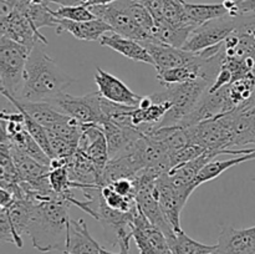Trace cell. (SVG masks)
Listing matches in <instances>:
<instances>
[{"label":"cell","mask_w":255,"mask_h":254,"mask_svg":"<svg viewBox=\"0 0 255 254\" xmlns=\"http://www.w3.org/2000/svg\"><path fill=\"white\" fill-rule=\"evenodd\" d=\"M46 45L36 42L31 49L24 72V84L17 100L52 102L76 80L65 74L47 55Z\"/></svg>","instance_id":"6da1fadb"},{"label":"cell","mask_w":255,"mask_h":254,"mask_svg":"<svg viewBox=\"0 0 255 254\" xmlns=\"http://www.w3.org/2000/svg\"><path fill=\"white\" fill-rule=\"evenodd\" d=\"M70 206L71 204L59 198L34 201L26 234L36 251L41 253L65 251L70 223Z\"/></svg>","instance_id":"7a4b0ae2"},{"label":"cell","mask_w":255,"mask_h":254,"mask_svg":"<svg viewBox=\"0 0 255 254\" xmlns=\"http://www.w3.org/2000/svg\"><path fill=\"white\" fill-rule=\"evenodd\" d=\"M212 85L213 82L209 80L197 79L183 84L168 85L164 91L151 95L154 100H167L172 104L171 110L154 128L181 126L182 121L193 111L199 100L211 89Z\"/></svg>","instance_id":"3957f363"},{"label":"cell","mask_w":255,"mask_h":254,"mask_svg":"<svg viewBox=\"0 0 255 254\" xmlns=\"http://www.w3.org/2000/svg\"><path fill=\"white\" fill-rule=\"evenodd\" d=\"M31 50L0 35V91L19 97L24 84V72Z\"/></svg>","instance_id":"277c9868"},{"label":"cell","mask_w":255,"mask_h":254,"mask_svg":"<svg viewBox=\"0 0 255 254\" xmlns=\"http://www.w3.org/2000/svg\"><path fill=\"white\" fill-rule=\"evenodd\" d=\"M192 143L212 151L233 149V127L229 114L186 127Z\"/></svg>","instance_id":"5b68a950"},{"label":"cell","mask_w":255,"mask_h":254,"mask_svg":"<svg viewBox=\"0 0 255 254\" xmlns=\"http://www.w3.org/2000/svg\"><path fill=\"white\" fill-rule=\"evenodd\" d=\"M0 32L31 50L36 42L47 45V39L31 24L26 15L15 9L6 0H0Z\"/></svg>","instance_id":"8992f818"},{"label":"cell","mask_w":255,"mask_h":254,"mask_svg":"<svg viewBox=\"0 0 255 254\" xmlns=\"http://www.w3.org/2000/svg\"><path fill=\"white\" fill-rule=\"evenodd\" d=\"M241 21L242 15L239 16L227 15L219 19L204 22L193 30L182 49L189 52H199L202 50L224 42L227 37L238 30V27L241 26Z\"/></svg>","instance_id":"52a82bcc"},{"label":"cell","mask_w":255,"mask_h":254,"mask_svg":"<svg viewBox=\"0 0 255 254\" xmlns=\"http://www.w3.org/2000/svg\"><path fill=\"white\" fill-rule=\"evenodd\" d=\"M101 99L102 96L99 91L91 92L85 96H71L64 92L51 104L61 110L65 115L77 120L81 124L101 125L105 120L101 109Z\"/></svg>","instance_id":"ba28073f"},{"label":"cell","mask_w":255,"mask_h":254,"mask_svg":"<svg viewBox=\"0 0 255 254\" xmlns=\"http://www.w3.org/2000/svg\"><path fill=\"white\" fill-rule=\"evenodd\" d=\"M90 9L97 17L105 20L112 27V31L116 34L137 40L139 42L152 40L151 35L144 31L129 15L122 0H115L111 4L92 6Z\"/></svg>","instance_id":"9c48e42d"},{"label":"cell","mask_w":255,"mask_h":254,"mask_svg":"<svg viewBox=\"0 0 255 254\" xmlns=\"http://www.w3.org/2000/svg\"><path fill=\"white\" fill-rule=\"evenodd\" d=\"M131 233L139 254H173L163 232L149 222L138 206L133 211Z\"/></svg>","instance_id":"30bf717a"},{"label":"cell","mask_w":255,"mask_h":254,"mask_svg":"<svg viewBox=\"0 0 255 254\" xmlns=\"http://www.w3.org/2000/svg\"><path fill=\"white\" fill-rule=\"evenodd\" d=\"M234 110L236 109L232 105L228 96V85H226L214 92L207 91L199 100L193 111L182 121L181 127L186 128V127L193 126V125L206 121V120L224 116Z\"/></svg>","instance_id":"8fae6325"},{"label":"cell","mask_w":255,"mask_h":254,"mask_svg":"<svg viewBox=\"0 0 255 254\" xmlns=\"http://www.w3.org/2000/svg\"><path fill=\"white\" fill-rule=\"evenodd\" d=\"M153 16L156 24L168 25L173 27L197 26L184 9L183 0H141Z\"/></svg>","instance_id":"7c38bea8"},{"label":"cell","mask_w":255,"mask_h":254,"mask_svg":"<svg viewBox=\"0 0 255 254\" xmlns=\"http://www.w3.org/2000/svg\"><path fill=\"white\" fill-rule=\"evenodd\" d=\"M156 184L157 191H158L159 204H161V208L167 221L172 224L174 231H181V212L189 197L177 189L169 182L167 172L158 177Z\"/></svg>","instance_id":"4fadbf2b"},{"label":"cell","mask_w":255,"mask_h":254,"mask_svg":"<svg viewBox=\"0 0 255 254\" xmlns=\"http://www.w3.org/2000/svg\"><path fill=\"white\" fill-rule=\"evenodd\" d=\"M95 82L100 95L109 101L131 107H137L141 102L142 96L134 94L124 81L102 70L101 67H96Z\"/></svg>","instance_id":"5bb4252c"},{"label":"cell","mask_w":255,"mask_h":254,"mask_svg":"<svg viewBox=\"0 0 255 254\" xmlns=\"http://www.w3.org/2000/svg\"><path fill=\"white\" fill-rule=\"evenodd\" d=\"M77 149L82 152L87 158L91 159L100 176H102L105 167L110 159V154L109 144L100 125H86Z\"/></svg>","instance_id":"9a60e30c"},{"label":"cell","mask_w":255,"mask_h":254,"mask_svg":"<svg viewBox=\"0 0 255 254\" xmlns=\"http://www.w3.org/2000/svg\"><path fill=\"white\" fill-rule=\"evenodd\" d=\"M217 254H255V226L236 229L222 226L217 243Z\"/></svg>","instance_id":"2e32d148"},{"label":"cell","mask_w":255,"mask_h":254,"mask_svg":"<svg viewBox=\"0 0 255 254\" xmlns=\"http://www.w3.org/2000/svg\"><path fill=\"white\" fill-rule=\"evenodd\" d=\"M100 127L104 131L107 144H109L110 158H114V157L129 151L144 134L136 127L124 126V125L111 121V120L104 121L100 125Z\"/></svg>","instance_id":"e0dca14e"},{"label":"cell","mask_w":255,"mask_h":254,"mask_svg":"<svg viewBox=\"0 0 255 254\" xmlns=\"http://www.w3.org/2000/svg\"><path fill=\"white\" fill-rule=\"evenodd\" d=\"M10 102L15 106V109L22 110L26 112L31 119L39 122L47 129L54 128L57 125L66 121L70 116L65 115L61 110L57 109L51 102H32V101H20L11 95L2 94Z\"/></svg>","instance_id":"ac0fdd59"},{"label":"cell","mask_w":255,"mask_h":254,"mask_svg":"<svg viewBox=\"0 0 255 254\" xmlns=\"http://www.w3.org/2000/svg\"><path fill=\"white\" fill-rule=\"evenodd\" d=\"M146 47L147 51L152 56L154 61L156 70L173 69V67L182 66L196 57V52H189L181 47L172 46V45L163 44L159 41H143L141 42Z\"/></svg>","instance_id":"d6986e66"},{"label":"cell","mask_w":255,"mask_h":254,"mask_svg":"<svg viewBox=\"0 0 255 254\" xmlns=\"http://www.w3.org/2000/svg\"><path fill=\"white\" fill-rule=\"evenodd\" d=\"M67 31L76 39L82 41H100L106 32H112V27L105 20L96 17L87 21H71L66 19H57L56 34Z\"/></svg>","instance_id":"ffe728a7"},{"label":"cell","mask_w":255,"mask_h":254,"mask_svg":"<svg viewBox=\"0 0 255 254\" xmlns=\"http://www.w3.org/2000/svg\"><path fill=\"white\" fill-rule=\"evenodd\" d=\"M64 254H100V244L92 238L84 219H70Z\"/></svg>","instance_id":"44dd1931"},{"label":"cell","mask_w":255,"mask_h":254,"mask_svg":"<svg viewBox=\"0 0 255 254\" xmlns=\"http://www.w3.org/2000/svg\"><path fill=\"white\" fill-rule=\"evenodd\" d=\"M100 45L110 47V49L115 50V51L124 55L125 57H127L129 60H133V61L137 62H143V64H148L154 66V61L151 55H149V52L147 51L143 44H141L137 40L122 36V35L112 31L110 34L104 35L100 39Z\"/></svg>","instance_id":"7402d4cb"},{"label":"cell","mask_w":255,"mask_h":254,"mask_svg":"<svg viewBox=\"0 0 255 254\" xmlns=\"http://www.w3.org/2000/svg\"><path fill=\"white\" fill-rule=\"evenodd\" d=\"M167 242L173 254H211L217 251V244L208 246L194 241L189 236H187L181 231H174L173 233L167 237Z\"/></svg>","instance_id":"603a6c76"},{"label":"cell","mask_w":255,"mask_h":254,"mask_svg":"<svg viewBox=\"0 0 255 254\" xmlns=\"http://www.w3.org/2000/svg\"><path fill=\"white\" fill-rule=\"evenodd\" d=\"M255 159V149L252 153L248 154H242V156H237L234 158L226 159V161H212L209 163H207L203 168L201 169V172L198 173L197 178L194 179V187H199L201 184L206 183V182L213 181L214 178H217L218 176H221L223 172H226L227 169L232 168V167L237 166V164H241L243 162L252 161Z\"/></svg>","instance_id":"cb8c5ba5"},{"label":"cell","mask_w":255,"mask_h":254,"mask_svg":"<svg viewBox=\"0 0 255 254\" xmlns=\"http://www.w3.org/2000/svg\"><path fill=\"white\" fill-rule=\"evenodd\" d=\"M184 9H186L189 19L197 26L211 21V20H216L229 15V10L224 5V2H219V4H193V2L184 1Z\"/></svg>","instance_id":"d4e9b609"},{"label":"cell","mask_w":255,"mask_h":254,"mask_svg":"<svg viewBox=\"0 0 255 254\" xmlns=\"http://www.w3.org/2000/svg\"><path fill=\"white\" fill-rule=\"evenodd\" d=\"M255 87V76L254 75H248L246 77L236 80L228 85V96L231 100L234 109L239 110L253 94Z\"/></svg>","instance_id":"484cf974"},{"label":"cell","mask_w":255,"mask_h":254,"mask_svg":"<svg viewBox=\"0 0 255 254\" xmlns=\"http://www.w3.org/2000/svg\"><path fill=\"white\" fill-rule=\"evenodd\" d=\"M101 196L107 206L121 212H131L137 206V201L134 197H124L117 193L111 186H102L100 188Z\"/></svg>","instance_id":"4316f807"},{"label":"cell","mask_w":255,"mask_h":254,"mask_svg":"<svg viewBox=\"0 0 255 254\" xmlns=\"http://www.w3.org/2000/svg\"><path fill=\"white\" fill-rule=\"evenodd\" d=\"M52 14L57 19H66L71 21H87V20H94L97 17L90 7L84 6V5H69V6L60 5L59 9L52 10Z\"/></svg>","instance_id":"83f0119b"},{"label":"cell","mask_w":255,"mask_h":254,"mask_svg":"<svg viewBox=\"0 0 255 254\" xmlns=\"http://www.w3.org/2000/svg\"><path fill=\"white\" fill-rule=\"evenodd\" d=\"M50 136V143H51L52 153H54V158L60 159H70L77 151L76 144L71 143L67 139L62 138V137L57 136V134L52 133L49 131Z\"/></svg>","instance_id":"f1b7e54d"},{"label":"cell","mask_w":255,"mask_h":254,"mask_svg":"<svg viewBox=\"0 0 255 254\" xmlns=\"http://www.w3.org/2000/svg\"><path fill=\"white\" fill-rule=\"evenodd\" d=\"M0 239L5 243L15 244L17 248H22V246H24L22 239L15 234L14 228L10 223L9 216H7V212L5 208L0 209Z\"/></svg>","instance_id":"f546056e"},{"label":"cell","mask_w":255,"mask_h":254,"mask_svg":"<svg viewBox=\"0 0 255 254\" xmlns=\"http://www.w3.org/2000/svg\"><path fill=\"white\" fill-rule=\"evenodd\" d=\"M231 16L255 15V0H224Z\"/></svg>","instance_id":"4dcf8cb0"},{"label":"cell","mask_w":255,"mask_h":254,"mask_svg":"<svg viewBox=\"0 0 255 254\" xmlns=\"http://www.w3.org/2000/svg\"><path fill=\"white\" fill-rule=\"evenodd\" d=\"M111 186L117 193L124 197H134L136 198V186H134V179L131 178H120L117 181L112 182Z\"/></svg>","instance_id":"1f68e13d"},{"label":"cell","mask_w":255,"mask_h":254,"mask_svg":"<svg viewBox=\"0 0 255 254\" xmlns=\"http://www.w3.org/2000/svg\"><path fill=\"white\" fill-rule=\"evenodd\" d=\"M100 254H129V241L122 242L120 244V253H112V252H109L104 247L100 246Z\"/></svg>","instance_id":"d6a6232c"},{"label":"cell","mask_w":255,"mask_h":254,"mask_svg":"<svg viewBox=\"0 0 255 254\" xmlns=\"http://www.w3.org/2000/svg\"><path fill=\"white\" fill-rule=\"evenodd\" d=\"M115 0H79V5H84V6L92 7L99 6V5H107L114 2Z\"/></svg>","instance_id":"836d02e7"},{"label":"cell","mask_w":255,"mask_h":254,"mask_svg":"<svg viewBox=\"0 0 255 254\" xmlns=\"http://www.w3.org/2000/svg\"><path fill=\"white\" fill-rule=\"evenodd\" d=\"M254 107H255V87L253 90V94H252V96L249 97L248 101H247L239 110H249V109H254Z\"/></svg>","instance_id":"e575fe53"},{"label":"cell","mask_w":255,"mask_h":254,"mask_svg":"<svg viewBox=\"0 0 255 254\" xmlns=\"http://www.w3.org/2000/svg\"><path fill=\"white\" fill-rule=\"evenodd\" d=\"M211 254H217V253H216V252H213V253H211Z\"/></svg>","instance_id":"d590c367"},{"label":"cell","mask_w":255,"mask_h":254,"mask_svg":"<svg viewBox=\"0 0 255 254\" xmlns=\"http://www.w3.org/2000/svg\"><path fill=\"white\" fill-rule=\"evenodd\" d=\"M254 32H255V30H254Z\"/></svg>","instance_id":"8d00e7d4"},{"label":"cell","mask_w":255,"mask_h":254,"mask_svg":"<svg viewBox=\"0 0 255 254\" xmlns=\"http://www.w3.org/2000/svg\"><path fill=\"white\" fill-rule=\"evenodd\" d=\"M183 1H184V0H183Z\"/></svg>","instance_id":"74e56055"}]
</instances>
